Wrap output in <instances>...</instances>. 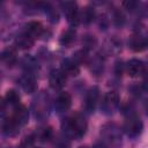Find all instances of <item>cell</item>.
<instances>
[{
	"instance_id": "obj_1",
	"label": "cell",
	"mask_w": 148,
	"mask_h": 148,
	"mask_svg": "<svg viewBox=\"0 0 148 148\" xmlns=\"http://www.w3.org/2000/svg\"><path fill=\"white\" fill-rule=\"evenodd\" d=\"M67 128H68V133L73 138L80 139L86 133L87 123L84 118L81 117L80 114H74L73 117L67 119Z\"/></svg>"
},
{
	"instance_id": "obj_2",
	"label": "cell",
	"mask_w": 148,
	"mask_h": 148,
	"mask_svg": "<svg viewBox=\"0 0 148 148\" xmlns=\"http://www.w3.org/2000/svg\"><path fill=\"white\" fill-rule=\"evenodd\" d=\"M126 69H127V73L130 76L135 77V76L142 75L146 71V67H145L143 61H141L139 59H131L126 65Z\"/></svg>"
},
{
	"instance_id": "obj_3",
	"label": "cell",
	"mask_w": 148,
	"mask_h": 148,
	"mask_svg": "<svg viewBox=\"0 0 148 148\" xmlns=\"http://www.w3.org/2000/svg\"><path fill=\"white\" fill-rule=\"evenodd\" d=\"M49 82H50V86L52 88L60 89L64 87V84L66 82V75L61 72V69H56L50 74Z\"/></svg>"
},
{
	"instance_id": "obj_4",
	"label": "cell",
	"mask_w": 148,
	"mask_h": 148,
	"mask_svg": "<svg viewBox=\"0 0 148 148\" xmlns=\"http://www.w3.org/2000/svg\"><path fill=\"white\" fill-rule=\"evenodd\" d=\"M62 6H64V12L68 21L72 24H76L79 22V13L76 9V5L74 2H65L62 3Z\"/></svg>"
},
{
	"instance_id": "obj_5",
	"label": "cell",
	"mask_w": 148,
	"mask_h": 148,
	"mask_svg": "<svg viewBox=\"0 0 148 148\" xmlns=\"http://www.w3.org/2000/svg\"><path fill=\"white\" fill-rule=\"evenodd\" d=\"M20 126H21V125H20L13 117H10V118L5 119V121H3V124H2V131H3L5 134L12 136V135L17 134Z\"/></svg>"
},
{
	"instance_id": "obj_6",
	"label": "cell",
	"mask_w": 148,
	"mask_h": 148,
	"mask_svg": "<svg viewBox=\"0 0 148 148\" xmlns=\"http://www.w3.org/2000/svg\"><path fill=\"white\" fill-rule=\"evenodd\" d=\"M71 104H72V97H71V95L68 92L62 91V92H60L58 95V97L56 99V106H57L58 110L66 111V110L69 109Z\"/></svg>"
},
{
	"instance_id": "obj_7",
	"label": "cell",
	"mask_w": 148,
	"mask_h": 148,
	"mask_svg": "<svg viewBox=\"0 0 148 148\" xmlns=\"http://www.w3.org/2000/svg\"><path fill=\"white\" fill-rule=\"evenodd\" d=\"M125 130L131 135L138 134L140 132V130H141V121H140V119H138L136 117L128 118L126 120V124H125Z\"/></svg>"
},
{
	"instance_id": "obj_8",
	"label": "cell",
	"mask_w": 148,
	"mask_h": 148,
	"mask_svg": "<svg viewBox=\"0 0 148 148\" xmlns=\"http://www.w3.org/2000/svg\"><path fill=\"white\" fill-rule=\"evenodd\" d=\"M61 72L65 74V75H72V76H75L79 74L80 72V68H79V65L75 60H65L62 62V68H61Z\"/></svg>"
},
{
	"instance_id": "obj_9",
	"label": "cell",
	"mask_w": 148,
	"mask_h": 148,
	"mask_svg": "<svg viewBox=\"0 0 148 148\" xmlns=\"http://www.w3.org/2000/svg\"><path fill=\"white\" fill-rule=\"evenodd\" d=\"M43 32V25L40 22H37V21H31L27 24V31L25 34H28L32 39L39 37Z\"/></svg>"
},
{
	"instance_id": "obj_10",
	"label": "cell",
	"mask_w": 148,
	"mask_h": 148,
	"mask_svg": "<svg viewBox=\"0 0 148 148\" xmlns=\"http://www.w3.org/2000/svg\"><path fill=\"white\" fill-rule=\"evenodd\" d=\"M146 45H147L146 38L142 37V36H140V35H134L130 39V46L135 52H140V51L145 50Z\"/></svg>"
},
{
	"instance_id": "obj_11",
	"label": "cell",
	"mask_w": 148,
	"mask_h": 148,
	"mask_svg": "<svg viewBox=\"0 0 148 148\" xmlns=\"http://www.w3.org/2000/svg\"><path fill=\"white\" fill-rule=\"evenodd\" d=\"M20 125H23V124H25V121L28 120V117H29V114H28V111H27V109L24 108V106H22V105H17V106H15V112H14V114L12 116Z\"/></svg>"
},
{
	"instance_id": "obj_12",
	"label": "cell",
	"mask_w": 148,
	"mask_h": 148,
	"mask_svg": "<svg viewBox=\"0 0 148 148\" xmlns=\"http://www.w3.org/2000/svg\"><path fill=\"white\" fill-rule=\"evenodd\" d=\"M105 110H113L118 105V95L114 91L108 92L104 97V103H103Z\"/></svg>"
},
{
	"instance_id": "obj_13",
	"label": "cell",
	"mask_w": 148,
	"mask_h": 148,
	"mask_svg": "<svg viewBox=\"0 0 148 148\" xmlns=\"http://www.w3.org/2000/svg\"><path fill=\"white\" fill-rule=\"evenodd\" d=\"M16 44L21 47V49H29L34 44V39L28 35V34H21L20 36H17L16 38Z\"/></svg>"
},
{
	"instance_id": "obj_14",
	"label": "cell",
	"mask_w": 148,
	"mask_h": 148,
	"mask_svg": "<svg viewBox=\"0 0 148 148\" xmlns=\"http://www.w3.org/2000/svg\"><path fill=\"white\" fill-rule=\"evenodd\" d=\"M1 59L7 64V65H12L15 62L16 60V53H15V50L14 49H7L6 51H3L2 56H1Z\"/></svg>"
},
{
	"instance_id": "obj_15",
	"label": "cell",
	"mask_w": 148,
	"mask_h": 148,
	"mask_svg": "<svg viewBox=\"0 0 148 148\" xmlns=\"http://www.w3.org/2000/svg\"><path fill=\"white\" fill-rule=\"evenodd\" d=\"M74 39H75V31L68 29V30H66L65 32H62L61 38H60V42H61V44H64V45H71V44L74 42Z\"/></svg>"
},
{
	"instance_id": "obj_16",
	"label": "cell",
	"mask_w": 148,
	"mask_h": 148,
	"mask_svg": "<svg viewBox=\"0 0 148 148\" xmlns=\"http://www.w3.org/2000/svg\"><path fill=\"white\" fill-rule=\"evenodd\" d=\"M6 101L14 106H17L20 104V96L15 90H8L6 94Z\"/></svg>"
},
{
	"instance_id": "obj_17",
	"label": "cell",
	"mask_w": 148,
	"mask_h": 148,
	"mask_svg": "<svg viewBox=\"0 0 148 148\" xmlns=\"http://www.w3.org/2000/svg\"><path fill=\"white\" fill-rule=\"evenodd\" d=\"M22 87L24 88V90H27L28 92H32L36 89V83L35 80L31 76H25L24 80L22 81Z\"/></svg>"
},
{
	"instance_id": "obj_18",
	"label": "cell",
	"mask_w": 148,
	"mask_h": 148,
	"mask_svg": "<svg viewBox=\"0 0 148 148\" xmlns=\"http://www.w3.org/2000/svg\"><path fill=\"white\" fill-rule=\"evenodd\" d=\"M97 97H98V92H97L96 89L89 91L88 97H87V108H88V109H90V110L94 109L95 103H96V101H97Z\"/></svg>"
},
{
	"instance_id": "obj_19",
	"label": "cell",
	"mask_w": 148,
	"mask_h": 148,
	"mask_svg": "<svg viewBox=\"0 0 148 148\" xmlns=\"http://www.w3.org/2000/svg\"><path fill=\"white\" fill-rule=\"evenodd\" d=\"M83 17H84L86 22H90L94 17V10L91 8H86L84 12H83Z\"/></svg>"
},
{
	"instance_id": "obj_20",
	"label": "cell",
	"mask_w": 148,
	"mask_h": 148,
	"mask_svg": "<svg viewBox=\"0 0 148 148\" xmlns=\"http://www.w3.org/2000/svg\"><path fill=\"white\" fill-rule=\"evenodd\" d=\"M3 108H5V103L2 102V99H0V111H2Z\"/></svg>"
}]
</instances>
